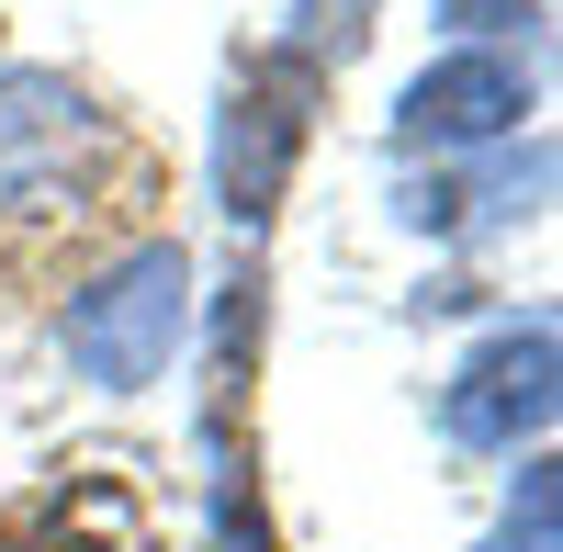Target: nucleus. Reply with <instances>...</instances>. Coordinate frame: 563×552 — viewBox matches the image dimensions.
<instances>
[{"label": "nucleus", "mask_w": 563, "mask_h": 552, "mask_svg": "<svg viewBox=\"0 0 563 552\" xmlns=\"http://www.w3.org/2000/svg\"><path fill=\"white\" fill-rule=\"evenodd\" d=\"M316 90H327V68L305 45H260L238 68V90H225V113H214V203H225L238 238H260L282 214V192H294V158L316 135Z\"/></svg>", "instance_id": "f257e3e1"}, {"label": "nucleus", "mask_w": 563, "mask_h": 552, "mask_svg": "<svg viewBox=\"0 0 563 552\" xmlns=\"http://www.w3.org/2000/svg\"><path fill=\"white\" fill-rule=\"evenodd\" d=\"M180 328H192V260H180L169 238L147 249H124L90 294H68V373L79 384H102V395H135V384H158L169 373V350Z\"/></svg>", "instance_id": "f03ea898"}, {"label": "nucleus", "mask_w": 563, "mask_h": 552, "mask_svg": "<svg viewBox=\"0 0 563 552\" xmlns=\"http://www.w3.org/2000/svg\"><path fill=\"white\" fill-rule=\"evenodd\" d=\"M102 169V113L68 68L0 79V214H68Z\"/></svg>", "instance_id": "7ed1b4c3"}, {"label": "nucleus", "mask_w": 563, "mask_h": 552, "mask_svg": "<svg viewBox=\"0 0 563 552\" xmlns=\"http://www.w3.org/2000/svg\"><path fill=\"white\" fill-rule=\"evenodd\" d=\"M541 418H552V328H541V316H530V328H496L451 373V395H440V429L462 451H519Z\"/></svg>", "instance_id": "20e7f679"}, {"label": "nucleus", "mask_w": 563, "mask_h": 552, "mask_svg": "<svg viewBox=\"0 0 563 552\" xmlns=\"http://www.w3.org/2000/svg\"><path fill=\"white\" fill-rule=\"evenodd\" d=\"M519 113H530V68L496 57V45H462V57L406 79L395 135H406V147H485V135H507Z\"/></svg>", "instance_id": "39448f33"}, {"label": "nucleus", "mask_w": 563, "mask_h": 552, "mask_svg": "<svg viewBox=\"0 0 563 552\" xmlns=\"http://www.w3.org/2000/svg\"><path fill=\"white\" fill-rule=\"evenodd\" d=\"M45 552H158V530H147V508H135V485L79 474L57 508H45Z\"/></svg>", "instance_id": "423d86ee"}, {"label": "nucleus", "mask_w": 563, "mask_h": 552, "mask_svg": "<svg viewBox=\"0 0 563 552\" xmlns=\"http://www.w3.org/2000/svg\"><path fill=\"white\" fill-rule=\"evenodd\" d=\"M372 12H384V0H294V45H305V57L327 68V57H361V34H372Z\"/></svg>", "instance_id": "0eeeda50"}, {"label": "nucleus", "mask_w": 563, "mask_h": 552, "mask_svg": "<svg viewBox=\"0 0 563 552\" xmlns=\"http://www.w3.org/2000/svg\"><path fill=\"white\" fill-rule=\"evenodd\" d=\"M496 552H552V463H530V485H519V508H507Z\"/></svg>", "instance_id": "6e6552de"}, {"label": "nucleus", "mask_w": 563, "mask_h": 552, "mask_svg": "<svg viewBox=\"0 0 563 552\" xmlns=\"http://www.w3.org/2000/svg\"><path fill=\"white\" fill-rule=\"evenodd\" d=\"M451 34H507V23H541V0H440Z\"/></svg>", "instance_id": "1a4fd4ad"}]
</instances>
